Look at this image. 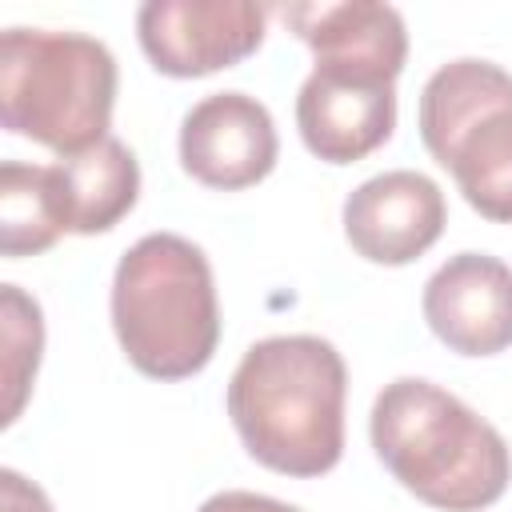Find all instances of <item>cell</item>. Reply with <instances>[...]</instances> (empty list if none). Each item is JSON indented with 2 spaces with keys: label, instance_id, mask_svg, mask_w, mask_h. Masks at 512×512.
<instances>
[{
  "label": "cell",
  "instance_id": "cell-7",
  "mask_svg": "<svg viewBox=\"0 0 512 512\" xmlns=\"http://www.w3.org/2000/svg\"><path fill=\"white\" fill-rule=\"evenodd\" d=\"M272 112L248 92H212L180 120V164L192 180L240 192L260 184L276 168Z\"/></svg>",
  "mask_w": 512,
  "mask_h": 512
},
{
  "label": "cell",
  "instance_id": "cell-11",
  "mask_svg": "<svg viewBox=\"0 0 512 512\" xmlns=\"http://www.w3.org/2000/svg\"><path fill=\"white\" fill-rule=\"evenodd\" d=\"M296 128L304 148L328 164L364 160L396 128V84L312 68L296 96Z\"/></svg>",
  "mask_w": 512,
  "mask_h": 512
},
{
  "label": "cell",
  "instance_id": "cell-16",
  "mask_svg": "<svg viewBox=\"0 0 512 512\" xmlns=\"http://www.w3.org/2000/svg\"><path fill=\"white\" fill-rule=\"evenodd\" d=\"M196 512H300L296 504H284L276 496L264 492H244V488H224L216 496H208Z\"/></svg>",
  "mask_w": 512,
  "mask_h": 512
},
{
  "label": "cell",
  "instance_id": "cell-5",
  "mask_svg": "<svg viewBox=\"0 0 512 512\" xmlns=\"http://www.w3.org/2000/svg\"><path fill=\"white\" fill-rule=\"evenodd\" d=\"M420 140L480 216L512 224V72L476 56L440 64L420 92Z\"/></svg>",
  "mask_w": 512,
  "mask_h": 512
},
{
  "label": "cell",
  "instance_id": "cell-4",
  "mask_svg": "<svg viewBox=\"0 0 512 512\" xmlns=\"http://www.w3.org/2000/svg\"><path fill=\"white\" fill-rule=\"evenodd\" d=\"M116 104V56L108 44L64 28H4L0 124L60 156L100 144Z\"/></svg>",
  "mask_w": 512,
  "mask_h": 512
},
{
  "label": "cell",
  "instance_id": "cell-3",
  "mask_svg": "<svg viewBox=\"0 0 512 512\" xmlns=\"http://www.w3.org/2000/svg\"><path fill=\"white\" fill-rule=\"evenodd\" d=\"M108 304L128 364L152 380L196 376L220 344L212 264L176 232H148L120 256Z\"/></svg>",
  "mask_w": 512,
  "mask_h": 512
},
{
  "label": "cell",
  "instance_id": "cell-13",
  "mask_svg": "<svg viewBox=\"0 0 512 512\" xmlns=\"http://www.w3.org/2000/svg\"><path fill=\"white\" fill-rule=\"evenodd\" d=\"M68 232L52 164L4 160L0 168V252L20 260L52 248Z\"/></svg>",
  "mask_w": 512,
  "mask_h": 512
},
{
  "label": "cell",
  "instance_id": "cell-10",
  "mask_svg": "<svg viewBox=\"0 0 512 512\" xmlns=\"http://www.w3.org/2000/svg\"><path fill=\"white\" fill-rule=\"evenodd\" d=\"M280 16L312 48V68L344 72L376 84H396L408 60L404 16L380 0L344 4H288Z\"/></svg>",
  "mask_w": 512,
  "mask_h": 512
},
{
  "label": "cell",
  "instance_id": "cell-15",
  "mask_svg": "<svg viewBox=\"0 0 512 512\" xmlns=\"http://www.w3.org/2000/svg\"><path fill=\"white\" fill-rule=\"evenodd\" d=\"M0 508L4 512H56L48 492L24 480L16 468H0Z\"/></svg>",
  "mask_w": 512,
  "mask_h": 512
},
{
  "label": "cell",
  "instance_id": "cell-9",
  "mask_svg": "<svg viewBox=\"0 0 512 512\" xmlns=\"http://www.w3.org/2000/svg\"><path fill=\"white\" fill-rule=\"evenodd\" d=\"M424 320L460 356L512 348V268L488 252L448 256L424 284Z\"/></svg>",
  "mask_w": 512,
  "mask_h": 512
},
{
  "label": "cell",
  "instance_id": "cell-6",
  "mask_svg": "<svg viewBox=\"0 0 512 512\" xmlns=\"http://www.w3.org/2000/svg\"><path fill=\"white\" fill-rule=\"evenodd\" d=\"M264 20L268 8L252 0H148L136 12V36L156 72L192 80L252 56Z\"/></svg>",
  "mask_w": 512,
  "mask_h": 512
},
{
  "label": "cell",
  "instance_id": "cell-12",
  "mask_svg": "<svg viewBox=\"0 0 512 512\" xmlns=\"http://www.w3.org/2000/svg\"><path fill=\"white\" fill-rule=\"evenodd\" d=\"M52 176L60 188L68 232L76 236H96L116 228L140 196V164L132 148L116 136H104L100 144L76 156H60L52 164Z\"/></svg>",
  "mask_w": 512,
  "mask_h": 512
},
{
  "label": "cell",
  "instance_id": "cell-1",
  "mask_svg": "<svg viewBox=\"0 0 512 512\" xmlns=\"http://www.w3.org/2000/svg\"><path fill=\"white\" fill-rule=\"evenodd\" d=\"M344 392V356L324 336H268L240 356L228 416L256 464L324 476L344 456Z\"/></svg>",
  "mask_w": 512,
  "mask_h": 512
},
{
  "label": "cell",
  "instance_id": "cell-14",
  "mask_svg": "<svg viewBox=\"0 0 512 512\" xmlns=\"http://www.w3.org/2000/svg\"><path fill=\"white\" fill-rule=\"evenodd\" d=\"M0 316H4V424H12L28 400V388L40 368L44 352V316L40 304L20 288H0Z\"/></svg>",
  "mask_w": 512,
  "mask_h": 512
},
{
  "label": "cell",
  "instance_id": "cell-2",
  "mask_svg": "<svg viewBox=\"0 0 512 512\" xmlns=\"http://www.w3.org/2000/svg\"><path fill=\"white\" fill-rule=\"evenodd\" d=\"M368 436L384 468L440 512H480L512 480V448L448 388L400 376L380 388Z\"/></svg>",
  "mask_w": 512,
  "mask_h": 512
},
{
  "label": "cell",
  "instance_id": "cell-8",
  "mask_svg": "<svg viewBox=\"0 0 512 512\" xmlns=\"http://www.w3.org/2000/svg\"><path fill=\"white\" fill-rule=\"evenodd\" d=\"M448 220L444 192L432 176L412 168H392L344 200V236L356 256L372 264H412L424 256Z\"/></svg>",
  "mask_w": 512,
  "mask_h": 512
}]
</instances>
